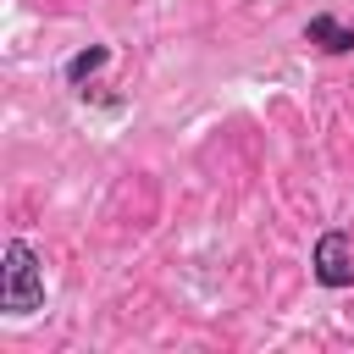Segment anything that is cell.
I'll return each mask as SVG.
<instances>
[{
  "label": "cell",
  "mask_w": 354,
  "mask_h": 354,
  "mask_svg": "<svg viewBox=\"0 0 354 354\" xmlns=\"http://www.w3.org/2000/svg\"><path fill=\"white\" fill-rule=\"evenodd\" d=\"M0 310L11 321H28L33 310H44V266L28 238H11L0 254Z\"/></svg>",
  "instance_id": "cell-1"
},
{
  "label": "cell",
  "mask_w": 354,
  "mask_h": 354,
  "mask_svg": "<svg viewBox=\"0 0 354 354\" xmlns=\"http://www.w3.org/2000/svg\"><path fill=\"white\" fill-rule=\"evenodd\" d=\"M310 277H315L321 288H332V293L354 288V238H348L343 227H326V232L315 238V249H310Z\"/></svg>",
  "instance_id": "cell-2"
},
{
  "label": "cell",
  "mask_w": 354,
  "mask_h": 354,
  "mask_svg": "<svg viewBox=\"0 0 354 354\" xmlns=\"http://www.w3.org/2000/svg\"><path fill=\"white\" fill-rule=\"evenodd\" d=\"M304 44H315L321 55H348V50H354V28H348L343 17H332V11H315V17L304 22Z\"/></svg>",
  "instance_id": "cell-3"
},
{
  "label": "cell",
  "mask_w": 354,
  "mask_h": 354,
  "mask_svg": "<svg viewBox=\"0 0 354 354\" xmlns=\"http://www.w3.org/2000/svg\"><path fill=\"white\" fill-rule=\"evenodd\" d=\"M111 66V44H88V50H77L66 66H61V77H66V88H83L94 72H105Z\"/></svg>",
  "instance_id": "cell-4"
}]
</instances>
